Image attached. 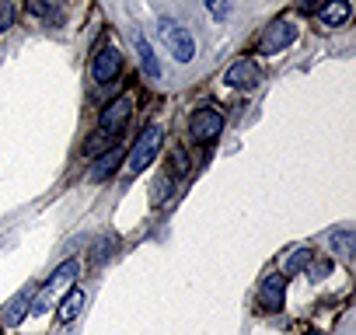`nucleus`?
Wrapping results in <instances>:
<instances>
[{
  "mask_svg": "<svg viewBox=\"0 0 356 335\" xmlns=\"http://www.w3.org/2000/svg\"><path fill=\"white\" fill-rule=\"evenodd\" d=\"M161 39H164V46L171 49V56L175 60H182V63H189L193 56H196V42H193V35H189V28H182L178 22H171V18H161Z\"/></svg>",
  "mask_w": 356,
  "mask_h": 335,
  "instance_id": "f257e3e1",
  "label": "nucleus"
},
{
  "mask_svg": "<svg viewBox=\"0 0 356 335\" xmlns=\"http://www.w3.org/2000/svg\"><path fill=\"white\" fill-rule=\"evenodd\" d=\"M157 147H161V126H157V122H150V126L136 136V143H133V150H129V172H133V175H136V172H143V168L154 161Z\"/></svg>",
  "mask_w": 356,
  "mask_h": 335,
  "instance_id": "f03ea898",
  "label": "nucleus"
},
{
  "mask_svg": "<svg viewBox=\"0 0 356 335\" xmlns=\"http://www.w3.org/2000/svg\"><path fill=\"white\" fill-rule=\"evenodd\" d=\"M220 129H224V112H220V108H200V112L189 119V136L200 140V143L217 140Z\"/></svg>",
  "mask_w": 356,
  "mask_h": 335,
  "instance_id": "7ed1b4c3",
  "label": "nucleus"
},
{
  "mask_svg": "<svg viewBox=\"0 0 356 335\" xmlns=\"http://www.w3.org/2000/svg\"><path fill=\"white\" fill-rule=\"evenodd\" d=\"M293 39H297V28H293L290 22H273V25L262 32V39H259V53H262V56H273V53L286 49Z\"/></svg>",
  "mask_w": 356,
  "mask_h": 335,
  "instance_id": "20e7f679",
  "label": "nucleus"
},
{
  "mask_svg": "<svg viewBox=\"0 0 356 335\" xmlns=\"http://www.w3.org/2000/svg\"><path fill=\"white\" fill-rule=\"evenodd\" d=\"M119 70H122V56H119V49L105 46V49H98V53H95V60H91V77H95L98 84L115 81V77H119Z\"/></svg>",
  "mask_w": 356,
  "mask_h": 335,
  "instance_id": "39448f33",
  "label": "nucleus"
},
{
  "mask_svg": "<svg viewBox=\"0 0 356 335\" xmlns=\"http://www.w3.org/2000/svg\"><path fill=\"white\" fill-rule=\"evenodd\" d=\"M129 112H133V95H122L112 105H105V112H102V133H119L122 122L129 119Z\"/></svg>",
  "mask_w": 356,
  "mask_h": 335,
  "instance_id": "423d86ee",
  "label": "nucleus"
},
{
  "mask_svg": "<svg viewBox=\"0 0 356 335\" xmlns=\"http://www.w3.org/2000/svg\"><path fill=\"white\" fill-rule=\"evenodd\" d=\"M283 293H286V279L280 272L266 276L262 286H259V307L262 311H280L283 307Z\"/></svg>",
  "mask_w": 356,
  "mask_h": 335,
  "instance_id": "0eeeda50",
  "label": "nucleus"
},
{
  "mask_svg": "<svg viewBox=\"0 0 356 335\" xmlns=\"http://www.w3.org/2000/svg\"><path fill=\"white\" fill-rule=\"evenodd\" d=\"M224 84H227V88H255V84H259V67H255V60H238V63H231L227 74H224Z\"/></svg>",
  "mask_w": 356,
  "mask_h": 335,
  "instance_id": "6e6552de",
  "label": "nucleus"
},
{
  "mask_svg": "<svg viewBox=\"0 0 356 335\" xmlns=\"http://www.w3.org/2000/svg\"><path fill=\"white\" fill-rule=\"evenodd\" d=\"M349 15H353V8H349V0H328V4L321 8V25L325 28H339V25H346L349 22Z\"/></svg>",
  "mask_w": 356,
  "mask_h": 335,
  "instance_id": "1a4fd4ad",
  "label": "nucleus"
},
{
  "mask_svg": "<svg viewBox=\"0 0 356 335\" xmlns=\"http://www.w3.org/2000/svg\"><path fill=\"white\" fill-rule=\"evenodd\" d=\"M119 161H122V154H119V147H112V150H105L95 164H91V172H88V179L91 182H102V179H108L115 168H119Z\"/></svg>",
  "mask_w": 356,
  "mask_h": 335,
  "instance_id": "9d476101",
  "label": "nucleus"
},
{
  "mask_svg": "<svg viewBox=\"0 0 356 335\" xmlns=\"http://www.w3.org/2000/svg\"><path fill=\"white\" fill-rule=\"evenodd\" d=\"M29 307H32V290L18 293V297L8 304V311H4V325H18V321L29 314Z\"/></svg>",
  "mask_w": 356,
  "mask_h": 335,
  "instance_id": "9b49d317",
  "label": "nucleus"
},
{
  "mask_svg": "<svg viewBox=\"0 0 356 335\" xmlns=\"http://www.w3.org/2000/svg\"><path fill=\"white\" fill-rule=\"evenodd\" d=\"M81 272V265H77V259H70V262H63L53 276H49V286H46V293H53V290H60V286H67L74 276Z\"/></svg>",
  "mask_w": 356,
  "mask_h": 335,
  "instance_id": "f8f14e48",
  "label": "nucleus"
},
{
  "mask_svg": "<svg viewBox=\"0 0 356 335\" xmlns=\"http://www.w3.org/2000/svg\"><path fill=\"white\" fill-rule=\"evenodd\" d=\"M81 307H84V293L74 286V290L63 297V304H60V321H74V318L81 314Z\"/></svg>",
  "mask_w": 356,
  "mask_h": 335,
  "instance_id": "ddd939ff",
  "label": "nucleus"
},
{
  "mask_svg": "<svg viewBox=\"0 0 356 335\" xmlns=\"http://www.w3.org/2000/svg\"><path fill=\"white\" fill-rule=\"evenodd\" d=\"M136 53H140L143 74H147V77H157V74H161V67H157V60H154V53H150V46H147V39H143V35H136Z\"/></svg>",
  "mask_w": 356,
  "mask_h": 335,
  "instance_id": "4468645a",
  "label": "nucleus"
},
{
  "mask_svg": "<svg viewBox=\"0 0 356 335\" xmlns=\"http://www.w3.org/2000/svg\"><path fill=\"white\" fill-rule=\"evenodd\" d=\"M112 147H115V133H95L84 143V154H102V150H112Z\"/></svg>",
  "mask_w": 356,
  "mask_h": 335,
  "instance_id": "2eb2a0df",
  "label": "nucleus"
},
{
  "mask_svg": "<svg viewBox=\"0 0 356 335\" xmlns=\"http://www.w3.org/2000/svg\"><path fill=\"white\" fill-rule=\"evenodd\" d=\"M29 11H32V15H42V18L53 15V22H60V15H56V0H29Z\"/></svg>",
  "mask_w": 356,
  "mask_h": 335,
  "instance_id": "dca6fc26",
  "label": "nucleus"
},
{
  "mask_svg": "<svg viewBox=\"0 0 356 335\" xmlns=\"http://www.w3.org/2000/svg\"><path fill=\"white\" fill-rule=\"evenodd\" d=\"M332 245H335L342 255H353V248H356V234H353V231H339V234H332Z\"/></svg>",
  "mask_w": 356,
  "mask_h": 335,
  "instance_id": "f3484780",
  "label": "nucleus"
},
{
  "mask_svg": "<svg viewBox=\"0 0 356 335\" xmlns=\"http://www.w3.org/2000/svg\"><path fill=\"white\" fill-rule=\"evenodd\" d=\"M15 15H18L15 0H0V32H8L15 25Z\"/></svg>",
  "mask_w": 356,
  "mask_h": 335,
  "instance_id": "a211bd4d",
  "label": "nucleus"
},
{
  "mask_svg": "<svg viewBox=\"0 0 356 335\" xmlns=\"http://www.w3.org/2000/svg\"><path fill=\"white\" fill-rule=\"evenodd\" d=\"M307 262H311V252L307 248H297L290 255V262H286V272H300V269H307Z\"/></svg>",
  "mask_w": 356,
  "mask_h": 335,
  "instance_id": "6ab92c4d",
  "label": "nucleus"
},
{
  "mask_svg": "<svg viewBox=\"0 0 356 335\" xmlns=\"http://www.w3.org/2000/svg\"><path fill=\"white\" fill-rule=\"evenodd\" d=\"M328 272H332V259H321V262L311 265V279H321V276H328Z\"/></svg>",
  "mask_w": 356,
  "mask_h": 335,
  "instance_id": "aec40b11",
  "label": "nucleus"
},
{
  "mask_svg": "<svg viewBox=\"0 0 356 335\" xmlns=\"http://www.w3.org/2000/svg\"><path fill=\"white\" fill-rule=\"evenodd\" d=\"M321 4H328V0H297V8H300V11H318Z\"/></svg>",
  "mask_w": 356,
  "mask_h": 335,
  "instance_id": "412c9836",
  "label": "nucleus"
},
{
  "mask_svg": "<svg viewBox=\"0 0 356 335\" xmlns=\"http://www.w3.org/2000/svg\"><path fill=\"white\" fill-rule=\"evenodd\" d=\"M307 335H318V332H307Z\"/></svg>",
  "mask_w": 356,
  "mask_h": 335,
  "instance_id": "4be33fe9",
  "label": "nucleus"
},
{
  "mask_svg": "<svg viewBox=\"0 0 356 335\" xmlns=\"http://www.w3.org/2000/svg\"><path fill=\"white\" fill-rule=\"evenodd\" d=\"M207 4H213V0H207Z\"/></svg>",
  "mask_w": 356,
  "mask_h": 335,
  "instance_id": "5701e85b",
  "label": "nucleus"
}]
</instances>
